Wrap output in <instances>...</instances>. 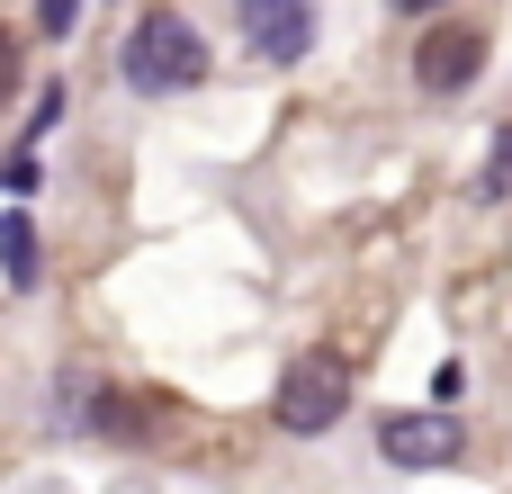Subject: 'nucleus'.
<instances>
[{
  "label": "nucleus",
  "instance_id": "3",
  "mask_svg": "<svg viewBox=\"0 0 512 494\" xmlns=\"http://www.w3.org/2000/svg\"><path fill=\"white\" fill-rule=\"evenodd\" d=\"M477 72H486V27H477V18H450V27H432V36L414 45V81H423L432 99H459Z\"/></svg>",
  "mask_w": 512,
  "mask_h": 494
},
{
  "label": "nucleus",
  "instance_id": "7",
  "mask_svg": "<svg viewBox=\"0 0 512 494\" xmlns=\"http://www.w3.org/2000/svg\"><path fill=\"white\" fill-rule=\"evenodd\" d=\"M504 189H512V126H504V135H495V153H486V180H477V198L495 207Z\"/></svg>",
  "mask_w": 512,
  "mask_h": 494
},
{
  "label": "nucleus",
  "instance_id": "1",
  "mask_svg": "<svg viewBox=\"0 0 512 494\" xmlns=\"http://www.w3.org/2000/svg\"><path fill=\"white\" fill-rule=\"evenodd\" d=\"M126 81L144 90V99H171V90H198L207 81V36L180 18V9H144L135 27H126Z\"/></svg>",
  "mask_w": 512,
  "mask_h": 494
},
{
  "label": "nucleus",
  "instance_id": "8",
  "mask_svg": "<svg viewBox=\"0 0 512 494\" xmlns=\"http://www.w3.org/2000/svg\"><path fill=\"white\" fill-rule=\"evenodd\" d=\"M36 18H45V36H72L81 27V0H36Z\"/></svg>",
  "mask_w": 512,
  "mask_h": 494
},
{
  "label": "nucleus",
  "instance_id": "10",
  "mask_svg": "<svg viewBox=\"0 0 512 494\" xmlns=\"http://www.w3.org/2000/svg\"><path fill=\"white\" fill-rule=\"evenodd\" d=\"M234 9H243V18H261V9H288V0H234Z\"/></svg>",
  "mask_w": 512,
  "mask_h": 494
},
{
  "label": "nucleus",
  "instance_id": "6",
  "mask_svg": "<svg viewBox=\"0 0 512 494\" xmlns=\"http://www.w3.org/2000/svg\"><path fill=\"white\" fill-rule=\"evenodd\" d=\"M0 261H9V279H18V288H36V234H27L18 216L0 225Z\"/></svg>",
  "mask_w": 512,
  "mask_h": 494
},
{
  "label": "nucleus",
  "instance_id": "4",
  "mask_svg": "<svg viewBox=\"0 0 512 494\" xmlns=\"http://www.w3.org/2000/svg\"><path fill=\"white\" fill-rule=\"evenodd\" d=\"M378 450H387V468H459V450H468V432H459V414H387L378 423Z\"/></svg>",
  "mask_w": 512,
  "mask_h": 494
},
{
  "label": "nucleus",
  "instance_id": "2",
  "mask_svg": "<svg viewBox=\"0 0 512 494\" xmlns=\"http://www.w3.org/2000/svg\"><path fill=\"white\" fill-rule=\"evenodd\" d=\"M270 414H279V432H297V441L333 432V423L351 414V360H342V351H306V360H288Z\"/></svg>",
  "mask_w": 512,
  "mask_h": 494
},
{
  "label": "nucleus",
  "instance_id": "11",
  "mask_svg": "<svg viewBox=\"0 0 512 494\" xmlns=\"http://www.w3.org/2000/svg\"><path fill=\"white\" fill-rule=\"evenodd\" d=\"M387 9H432V0H387Z\"/></svg>",
  "mask_w": 512,
  "mask_h": 494
},
{
  "label": "nucleus",
  "instance_id": "5",
  "mask_svg": "<svg viewBox=\"0 0 512 494\" xmlns=\"http://www.w3.org/2000/svg\"><path fill=\"white\" fill-rule=\"evenodd\" d=\"M252 45H261L270 63H297V54L315 45V0H288V9H261V18H252Z\"/></svg>",
  "mask_w": 512,
  "mask_h": 494
},
{
  "label": "nucleus",
  "instance_id": "9",
  "mask_svg": "<svg viewBox=\"0 0 512 494\" xmlns=\"http://www.w3.org/2000/svg\"><path fill=\"white\" fill-rule=\"evenodd\" d=\"M18 72H27V54H18V36H9V27H0V99H9V90H18Z\"/></svg>",
  "mask_w": 512,
  "mask_h": 494
}]
</instances>
